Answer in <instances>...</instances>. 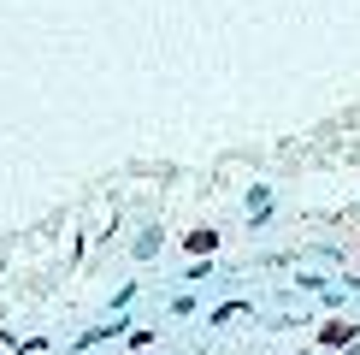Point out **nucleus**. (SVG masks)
I'll return each instance as SVG.
<instances>
[{
  "mask_svg": "<svg viewBox=\"0 0 360 355\" xmlns=\"http://www.w3.org/2000/svg\"><path fill=\"white\" fill-rule=\"evenodd\" d=\"M354 337H360V325H354V320H342V314H331V320L319 325V332H313V349H325V355H342V349L354 344Z\"/></svg>",
  "mask_w": 360,
  "mask_h": 355,
  "instance_id": "nucleus-1",
  "label": "nucleus"
},
{
  "mask_svg": "<svg viewBox=\"0 0 360 355\" xmlns=\"http://www.w3.org/2000/svg\"><path fill=\"white\" fill-rule=\"evenodd\" d=\"M184 249H189V255H201V261H207V255L219 249V231H207V225H201V231H189V237H184Z\"/></svg>",
  "mask_w": 360,
  "mask_h": 355,
  "instance_id": "nucleus-2",
  "label": "nucleus"
},
{
  "mask_svg": "<svg viewBox=\"0 0 360 355\" xmlns=\"http://www.w3.org/2000/svg\"><path fill=\"white\" fill-rule=\"evenodd\" d=\"M342 355H360V337H354V344H349V349H342Z\"/></svg>",
  "mask_w": 360,
  "mask_h": 355,
  "instance_id": "nucleus-3",
  "label": "nucleus"
},
{
  "mask_svg": "<svg viewBox=\"0 0 360 355\" xmlns=\"http://www.w3.org/2000/svg\"><path fill=\"white\" fill-rule=\"evenodd\" d=\"M302 355H325V349H302Z\"/></svg>",
  "mask_w": 360,
  "mask_h": 355,
  "instance_id": "nucleus-4",
  "label": "nucleus"
},
{
  "mask_svg": "<svg viewBox=\"0 0 360 355\" xmlns=\"http://www.w3.org/2000/svg\"><path fill=\"white\" fill-rule=\"evenodd\" d=\"M354 278H360V273H354Z\"/></svg>",
  "mask_w": 360,
  "mask_h": 355,
  "instance_id": "nucleus-5",
  "label": "nucleus"
}]
</instances>
